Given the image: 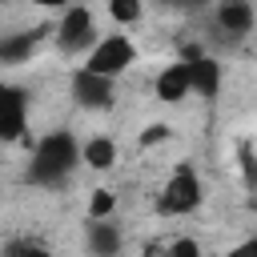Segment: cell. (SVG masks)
Masks as SVG:
<instances>
[{
	"label": "cell",
	"mask_w": 257,
	"mask_h": 257,
	"mask_svg": "<svg viewBox=\"0 0 257 257\" xmlns=\"http://www.w3.org/2000/svg\"><path fill=\"white\" fill-rule=\"evenodd\" d=\"M76 169H80V141L68 128H56V133L40 137L36 149H32V157H28V181L44 185V189L64 185Z\"/></svg>",
	"instance_id": "obj_1"
},
{
	"label": "cell",
	"mask_w": 257,
	"mask_h": 257,
	"mask_svg": "<svg viewBox=\"0 0 257 257\" xmlns=\"http://www.w3.org/2000/svg\"><path fill=\"white\" fill-rule=\"evenodd\" d=\"M201 201H205V185H201L197 169L177 165L169 173V181L161 185V193H157V213L161 217H185V213L201 209Z\"/></svg>",
	"instance_id": "obj_2"
},
{
	"label": "cell",
	"mask_w": 257,
	"mask_h": 257,
	"mask_svg": "<svg viewBox=\"0 0 257 257\" xmlns=\"http://www.w3.org/2000/svg\"><path fill=\"white\" fill-rule=\"evenodd\" d=\"M137 64V44L124 36V32H108L96 40V48L84 56L80 68H88L92 76H104V80H116L120 72H128Z\"/></svg>",
	"instance_id": "obj_3"
},
{
	"label": "cell",
	"mask_w": 257,
	"mask_h": 257,
	"mask_svg": "<svg viewBox=\"0 0 257 257\" xmlns=\"http://www.w3.org/2000/svg\"><path fill=\"white\" fill-rule=\"evenodd\" d=\"M52 36H56V48L64 52V56H72V52H92L96 48V20H92V12L84 8V4H72V8H64V16H60V24L52 28Z\"/></svg>",
	"instance_id": "obj_4"
},
{
	"label": "cell",
	"mask_w": 257,
	"mask_h": 257,
	"mask_svg": "<svg viewBox=\"0 0 257 257\" xmlns=\"http://www.w3.org/2000/svg\"><path fill=\"white\" fill-rule=\"evenodd\" d=\"M28 133V92L20 84L0 80V145L24 141Z\"/></svg>",
	"instance_id": "obj_5"
},
{
	"label": "cell",
	"mask_w": 257,
	"mask_h": 257,
	"mask_svg": "<svg viewBox=\"0 0 257 257\" xmlns=\"http://www.w3.org/2000/svg\"><path fill=\"white\" fill-rule=\"evenodd\" d=\"M68 92H72V104H76V108H88V112H104V108H112V96H116L112 80L92 76L88 68H76V72L68 76Z\"/></svg>",
	"instance_id": "obj_6"
},
{
	"label": "cell",
	"mask_w": 257,
	"mask_h": 257,
	"mask_svg": "<svg viewBox=\"0 0 257 257\" xmlns=\"http://www.w3.org/2000/svg\"><path fill=\"white\" fill-rule=\"evenodd\" d=\"M48 32H52L48 24L28 28V32H4V36H0V68H4V64H24V60H32V52L40 48V40H44Z\"/></svg>",
	"instance_id": "obj_7"
},
{
	"label": "cell",
	"mask_w": 257,
	"mask_h": 257,
	"mask_svg": "<svg viewBox=\"0 0 257 257\" xmlns=\"http://www.w3.org/2000/svg\"><path fill=\"white\" fill-rule=\"evenodd\" d=\"M153 92H157L165 104H181V100L193 92L189 64H185V60H173L169 68H161V72H157V80H153Z\"/></svg>",
	"instance_id": "obj_8"
},
{
	"label": "cell",
	"mask_w": 257,
	"mask_h": 257,
	"mask_svg": "<svg viewBox=\"0 0 257 257\" xmlns=\"http://www.w3.org/2000/svg\"><path fill=\"white\" fill-rule=\"evenodd\" d=\"M253 20H257V12L249 4H241V0H229V4L217 8V28L229 40H241L245 32H253Z\"/></svg>",
	"instance_id": "obj_9"
},
{
	"label": "cell",
	"mask_w": 257,
	"mask_h": 257,
	"mask_svg": "<svg viewBox=\"0 0 257 257\" xmlns=\"http://www.w3.org/2000/svg\"><path fill=\"white\" fill-rule=\"evenodd\" d=\"M88 253L92 257H116L120 253V229L112 221H88Z\"/></svg>",
	"instance_id": "obj_10"
},
{
	"label": "cell",
	"mask_w": 257,
	"mask_h": 257,
	"mask_svg": "<svg viewBox=\"0 0 257 257\" xmlns=\"http://www.w3.org/2000/svg\"><path fill=\"white\" fill-rule=\"evenodd\" d=\"M189 76H193V92L197 96H205V100L217 96V88H221V64L213 56H201L197 64H189Z\"/></svg>",
	"instance_id": "obj_11"
},
{
	"label": "cell",
	"mask_w": 257,
	"mask_h": 257,
	"mask_svg": "<svg viewBox=\"0 0 257 257\" xmlns=\"http://www.w3.org/2000/svg\"><path fill=\"white\" fill-rule=\"evenodd\" d=\"M80 165H88V169H96V173L112 169V165H116V145H112L108 137H88V141L80 145Z\"/></svg>",
	"instance_id": "obj_12"
},
{
	"label": "cell",
	"mask_w": 257,
	"mask_h": 257,
	"mask_svg": "<svg viewBox=\"0 0 257 257\" xmlns=\"http://www.w3.org/2000/svg\"><path fill=\"white\" fill-rule=\"evenodd\" d=\"M0 257H52V249L40 237H12V241H4Z\"/></svg>",
	"instance_id": "obj_13"
},
{
	"label": "cell",
	"mask_w": 257,
	"mask_h": 257,
	"mask_svg": "<svg viewBox=\"0 0 257 257\" xmlns=\"http://www.w3.org/2000/svg\"><path fill=\"white\" fill-rule=\"evenodd\" d=\"M108 16H112L116 24H137V20L145 16V8H141V0H112V4H108Z\"/></svg>",
	"instance_id": "obj_14"
},
{
	"label": "cell",
	"mask_w": 257,
	"mask_h": 257,
	"mask_svg": "<svg viewBox=\"0 0 257 257\" xmlns=\"http://www.w3.org/2000/svg\"><path fill=\"white\" fill-rule=\"evenodd\" d=\"M112 209H116V197H112L108 189H96V193L88 197V221H108Z\"/></svg>",
	"instance_id": "obj_15"
},
{
	"label": "cell",
	"mask_w": 257,
	"mask_h": 257,
	"mask_svg": "<svg viewBox=\"0 0 257 257\" xmlns=\"http://www.w3.org/2000/svg\"><path fill=\"white\" fill-rule=\"evenodd\" d=\"M165 257H205V249H201V241H193V237H173V241L165 245Z\"/></svg>",
	"instance_id": "obj_16"
},
{
	"label": "cell",
	"mask_w": 257,
	"mask_h": 257,
	"mask_svg": "<svg viewBox=\"0 0 257 257\" xmlns=\"http://www.w3.org/2000/svg\"><path fill=\"white\" fill-rule=\"evenodd\" d=\"M241 169H245V181L257 189V141H245L241 145Z\"/></svg>",
	"instance_id": "obj_17"
},
{
	"label": "cell",
	"mask_w": 257,
	"mask_h": 257,
	"mask_svg": "<svg viewBox=\"0 0 257 257\" xmlns=\"http://www.w3.org/2000/svg\"><path fill=\"white\" fill-rule=\"evenodd\" d=\"M157 141H169V124H149V128L141 133V149H149V145H157Z\"/></svg>",
	"instance_id": "obj_18"
},
{
	"label": "cell",
	"mask_w": 257,
	"mask_h": 257,
	"mask_svg": "<svg viewBox=\"0 0 257 257\" xmlns=\"http://www.w3.org/2000/svg\"><path fill=\"white\" fill-rule=\"evenodd\" d=\"M225 257H257V237H245L241 245H233Z\"/></svg>",
	"instance_id": "obj_19"
},
{
	"label": "cell",
	"mask_w": 257,
	"mask_h": 257,
	"mask_svg": "<svg viewBox=\"0 0 257 257\" xmlns=\"http://www.w3.org/2000/svg\"><path fill=\"white\" fill-rule=\"evenodd\" d=\"M141 257H165V245H145Z\"/></svg>",
	"instance_id": "obj_20"
}]
</instances>
